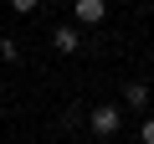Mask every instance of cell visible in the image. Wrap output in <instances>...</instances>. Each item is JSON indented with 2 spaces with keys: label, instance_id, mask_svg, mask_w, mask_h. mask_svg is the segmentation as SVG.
Masks as SVG:
<instances>
[{
  "label": "cell",
  "instance_id": "ba28073f",
  "mask_svg": "<svg viewBox=\"0 0 154 144\" xmlns=\"http://www.w3.org/2000/svg\"><path fill=\"white\" fill-rule=\"evenodd\" d=\"M36 5H41V0H11V11H16V16H31Z\"/></svg>",
  "mask_w": 154,
  "mask_h": 144
},
{
  "label": "cell",
  "instance_id": "6da1fadb",
  "mask_svg": "<svg viewBox=\"0 0 154 144\" xmlns=\"http://www.w3.org/2000/svg\"><path fill=\"white\" fill-rule=\"evenodd\" d=\"M88 129H93L98 139H113V134L123 129V103H93V108H88Z\"/></svg>",
  "mask_w": 154,
  "mask_h": 144
},
{
  "label": "cell",
  "instance_id": "7a4b0ae2",
  "mask_svg": "<svg viewBox=\"0 0 154 144\" xmlns=\"http://www.w3.org/2000/svg\"><path fill=\"white\" fill-rule=\"evenodd\" d=\"M72 21L77 26H103L108 21V0H72Z\"/></svg>",
  "mask_w": 154,
  "mask_h": 144
},
{
  "label": "cell",
  "instance_id": "5b68a950",
  "mask_svg": "<svg viewBox=\"0 0 154 144\" xmlns=\"http://www.w3.org/2000/svg\"><path fill=\"white\" fill-rule=\"evenodd\" d=\"M82 118H88V113L77 108V103H67V108H62V129H77V124H82Z\"/></svg>",
  "mask_w": 154,
  "mask_h": 144
},
{
  "label": "cell",
  "instance_id": "8992f818",
  "mask_svg": "<svg viewBox=\"0 0 154 144\" xmlns=\"http://www.w3.org/2000/svg\"><path fill=\"white\" fill-rule=\"evenodd\" d=\"M0 57H5V62H21V46H16L11 36H5V41H0Z\"/></svg>",
  "mask_w": 154,
  "mask_h": 144
},
{
  "label": "cell",
  "instance_id": "3957f363",
  "mask_svg": "<svg viewBox=\"0 0 154 144\" xmlns=\"http://www.w3.org/2000/svg\"><path fill=\"white\" fill-rule=\"evenodd\" d=\"M51 46H57L62 57H72V52H82V26H77V21H62V26L51 31Z\"/></svg>",
  "mask_w": 154,
  "mask_h": 144
},
{
  "label": "cell",
  "instance_id": "9c48e42d",
  "mask_svg": "<svg viewBox=\"0 0 154 144\" xmlns=\"http://www.w3.org/2000/svg\"><path fill=\"white\" fill-rule=\"evenodd\" d=\"M0 93H5V83H0Z\"/></svg>",
  "mask_w": 154,
  "mask_h": 144
},
{
  "label": "cell",
  "instance_id": "277c9868",
  "mask_svg": "<svg viewBox=\"0 0 154 144\" xmlns=\"http://www.w3.org/2000/svg\"><path fill=\"white\" fill-rule=\"evenodd\" d=\"M123 108H139L144 113V108H154V93L144 83H123Z\"/></svg>",
  "mask_w": 154,
  "mask_h": 144
},
{
  "label": "cell",
  "instance_id": "52a82bcc",
  "mask_svg": "<svg viewBox=\"0 0 154 144\" xmlns=\"http://www.w3.org/2000/svg\"><path fill=\"white\" fill-rule=\"evenodd\" d=\"M139 139H144V144H154V113H144V124H139Z\"/></svg>",
  "mask_w": 154,
  "mask_h": 144
}]
</instances>
